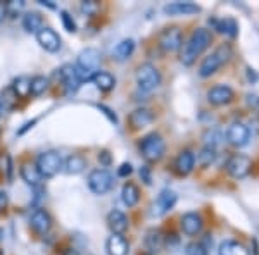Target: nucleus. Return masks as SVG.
Here are the masks:
<instances>
[{
  "label": "nucleus",
  "mask_w": 259,
  "mask_h": 255,
  "mask_svg": "<svg viewBox=\"0 0 259 255\" xmlns=\"http://www.w3.org/2000/svg\"><path fill=\"white\" fill-rule=\"evenodd\" d=\"M211 41H212V35L209 30H206V28L195 30L192 33L189 41L183 45L182 52H180V61H182L185 66H192L195 61H197V57L200 54L209 47Z\"/></svg>",
  "instance_id": "1"
},
{
  "label": "nucleus",
  "mask_w": 259,
  "mask_h": 255,
  "mask_svg": "<svg viewBox=\"0 0 259 255\" xmlns=\"http://www.w3.org/2000/svg\"><path fill=\"white\" fill-rule=\"evenodd\" d=\"M100 69V52L97 48H85L80 52L74 64V71L80 81H90Z\"/></svg>",
  "instance_id": "2"
},
{
  "label": "nucleus",
  "mask_w": 259,
  "mask_h": 255,
  "mask_svg": "<svg viewBox=\"0 0 259 255\" xmlns=\"http://www.w3.org/2000/svg\"><path fill=\"white\" fill-rule=\"evenodd\" d=\"M232 57V47L227 43L220 45L218 48H214V52H211L207 57H204V61L199 66V76L200 78H209L218 71L221 66H225L228 59Z\"/></svg>",
  "instance_id": "3"
},
{
  "label": "nucleus",
  "mask_w": 259,
  "mask_h": 255,
  "mask_svg": "<svg viewBox=\"0 0 259 255\" xmlns=\"http://www.w3.org/2000/svg\"><path fill=\"white\" fill-rule=\"evenodd\" d=\"M164 140L159 133H150V135L144 136L140 141V152L147 162H157L164 156Z\"/></svg>",
  "instance_id": "4"
},
{
  "label": "nucleus",
  "mask_w": 259,
  "mask_h": 255,
  "mask_svg": "<svg viewBox=\"0 0 259 255\" xmlns=\"http://www.w3.org/2000/svg\"><path fill=\"white\" fill-rule=\"evenodd\" d=\"M159 83H161V74L156 66L145 62L137 71V85H139V88L142 91H147L149 93V91L156 90L159 86Z\"/></svg>",
  "instance_id": "5"
},
{
  "label": "nucleus",
  "mask_w": 259,
  "mask_h": 255,
  "mask_svg": "<svg viewBox=\"0 0 259 255\" xmlns=\"http://www.w3.org/2000/svg\"><path fill=\"white\" fill-rule=\"evenodd\" d=\"M36 169L41 174V178H52L59 173L62 167V159L57 152H45L36 159Z\"/></svg>",
  "instance_id": "6"
},
{
  "label": "nucleus",
  "mask_w": 259,
  "mask_h": 255,
  "mask_svg": "<svg viewBox=\"0 0 259 255\" xmlns=\"http://www.w3.org/2000/svg\"><path fill=\"white\" fill-rule=\"evenodd\" d=\"M114 186V176L106 169H95L89 174V188L95 195H104Z\"/></svg>",
  "instance_id": "7"
},
{
  "label": "nucleus",
  "mask_w": 259,
  "mask_h": 255,
  "mask_svg": "<svg viewBox=\"0 0 259 255\" xmlns=\"http://www.w3.org/2000/svg\"><path fill=\"white\" fill-rule=\"evenodd\" d=\"M252 169V161L247 156H242V154H235L227 161V171L230 173V176L240 179L245 178Z\"/></svg>",
  "instance_id": "8"
},
{
  "label": "nucleus",
  "mask_w": 259,
  "mask_h": 255,
  "mask_svg": "<svg viewBox=\"0 0 259 255\" xmlns=\"http://www.w3.org/2000/svg\"><path fill=\"white\" fill-rule=\"evenodd\" d=\"M177 200H178V196H177V193H175V191H171V190L161 191L159 196L156 198V202H154L152 206H150V216H154V217L164 216L166 212H169L171 209L175 207Z\"/></svg>",
  "instance_id": "9"
},
{
  "label": "nucleus",
  "mask_w": 259,
  "mask_h": 255,
  "mask_svg": "<svg viewBox=\"0 0 259 255\" xmlns=\"http://www.w3.org/2000/svg\"><path fill=\"white\" fill-rule=\"evenodd\" d=\"M159 47L162 52H175L182 47V41H183V35H182V30L177 26L173 28H166L164 31L159 35Z\"/></svg>",
  "instance_id": "10"
},
{
  "label": "nucleus",
  "mask_w": 259,
  "mask_h": 255,
  "mask_svg": "<svg viewBox=\"0 0 259 255\" xmlns=\"http://www.w3.org/2000/svg\"><path fill=\"white\" fill-rule=\"evenodd\" d=\"M249 138H250L249 128L242 123L230 124V128L227 129V140H228V143L233 145V147H244V145H247Z\"/></svg>",
  "instance_id": "11"
},
{
  "label": "nucleus",
  "mask_w": 259,
  "mask_h": 255,
  "mask_svg": "<svg viewBox=\"0 0 259 255\" xmlns=\"http://www.w3.org/2000/svg\"><path fill=\"white\" fill-rule=\"evenodd\" d=\"M36 41L40 43V47L47 52H57L61 48V36L57 35L52 28H41L36 33Z\"/></svg>",
  "instance_id": "12"
},
{
  "label": "nucleus",
  "mask_w": 259,
  "mask_h": 255,
  "mask_svg": "<svg viewBox=\"0 0 259 255\" xmlns=\"http://www.w3.org/2000/svg\"><path fill=\"white\" fill-rule=\"evenodd\" d=\"M207 100L211 106H227L233 100V90L227 85H216L207 91Z\"/></svg>",
  "instance_id": "13"
},
{
  "label": "nucleus",
  "mask_w": 259,
  "mask_h": 255,
  "mask_svg": "<svg viewBox=\"0 0 259 255\" xmlns=\"http://www.w3.org/2000/svg\"><path fill=\"white\" fill-rule=\"evenodd\" d=\"M130 126L133 129H142V128H147L149 124L154 123V112L150 111L147 107H139L130 114L128 118Z\"/></svg>",
  "instance_id": "14"
},
{
  "label": "nucleus",
  "mask_w": 259,
  "mask_h": 255,
  "mask_svg": "<svg viewBox=\"0 0 259 255\" xmlns=\"http://www.w3.org/2000/svg\"><path fill=\"white\" fill-rule=\"evenodd\" d=\"M202 224H204L202 217H200V214H197V212H187L185 216H182V223H180L183 233L189 236L199 235V233L202 231Z\"/></svg>",
  "instance_id": "15"
},
{
  "label": "nucleus",
  "mask_w": 259,
  "mask_h": 255,
  "mask_svg": "<svg viewBox=\"0 0 259 255\" xmlns=\"http://www.w3.org/2000/svg\"><path fill=\"white\" fill-rule=\"evenodd\" d=\"M30 226L38 235H45V233H49L50 228H52V217L49 216V212L41 211V209H36L30 217Z\"/></svg>",
  "instance_id": "16"
},
{
  "label": "nucleus",
  "mask_w": 259,
  "mask_h": 255,
  "mask_svg": "<svg viewBox=\"0 0 259 255\" xmlns=\"http://www.w3.org/2000/svg\"><path fill=\"white\" fill-rule=\"evenodd\" d=\"M194 166H195V156L192 150H182L178 154L177 161H175V169H177L178 174L182 176H187L194 171Z\"/></svg>",
  "instance_id": "17"
},
{
  "label": "nucleus",
  "mask_w": 259,
  "mask_h": 255,
  "mask_svg": "<svg viewBox=\"0 0 259 255\" xmlns=\"http://www.w3.org/2000/svg\"><path fill=\"white\" fill-rule=\"evenodd\" d=\"M107 226H109L112 235L123 236L128 229V217L121 211H111L109 216H107Z\"/></svg>",
  "instance_id": "18"
},
{
  "label": "nucleus",
  "mask_w": 259,
  "mask_h": 255,
  "mask_svg": "<svg viewBox=\"0 0 259 255\" xmlns=\"http://www.w3.org/2000/svg\"><path fill=\"white\" fill-rule=\"evenodd\" d=\"M200 12V7L192 2H173L164 6V14L168 16H192Z\"/></svg>",
  "instance_id": "19"
},
{
  "label": "nucleus",
  "mask_w": 259,
  "mask_h": 255,
  "mask_svg": "<svg viewBox=\"0 0 259 255\" xmlns=\"http://www.w3.org/2000/svg\"><path fill=\"white\" fill-rule=\"evenodd\" d=\"M106 250L109 255H128L130 245L126 241V238L121 235H112L107 238L106 241Z\"/></svg>",
  "instance_id": "20"
},
{
  "label": "nucleus",
  "mask_w": 259,
  "mask_h": 255,
  "mask_svg": "<svg viewBox=\"0 0 259 255\" xmlns=\"http://www.w3.org/2000/svg\"><path fill=\"white\" fill-rule=\"evenodd\" d=\"M144 245L150 253H159L164 248V236L159 229H149L144 238Z\"/></svg>",
  "instance_id": "21"
},
{
  "label": "nucleus",
  "mask_w": 259,
  "mask_h": 255,
  "mask_svg": "<svg viewBox=\"0 0 259 255\" xmlns=\"http://www.w3.org/2000/svg\"><path fill=\"white\" fill-rule=\"evenodd\" d=\"M59 79L62 81V85L66 86L69 91H74L80 86V78L76 76V71H74V66L71 64H66L62 66V68L59 69Z\"/></svg>",
  "instance_id": "22"
},
{
  "label": "nucleus",
  "mask_w": 259,
  "mask_h": 255,
  "mask_svg": "<svg viewBox=\"0 0 259 255\" xmlns=\"http://www.w3.org/2000/svg\"><path fill=\"white\" fill-rule=\"evenodd\" d=\"M209 24L214 26V30H218L223 35H228L230 38H235L237 33H239V24L235 19L225 18V19H209Z\"/></svg>",
  "instance_id": "23"
},
{
  "label": "nucleus",
  "mask_w": 259,
  "mask_h": 255,
  "mask_svg": "<svg viewBox=\"0 0 259 255\" xmlns=\"http://www.w3.org/2000/svg\"><path fill=\"white\" fill-rule=\"evenodd\" d=\"M21 178L24 179V183L26 185H30L33 188H40L41 186V174L38 173V169H36L35 166H31V164H24V166H21Z\"/></svg>",
  "instance_id": "24"
},
{
  "label": "nucleus",
  "mask_w": 259,
  "mask_h": 255,
  "mask_svg": "<svg viewBox=\"0 0 259 255\" xmlns=\"http://www.w3.org/2000/svg\"><path fill=\"white\" fill-rule=\"evenodd\" d=\"M90 81H94L100 91H111L116 86V78L111 73H106V71H99Z\"/></svg>",
  "instance_id": "25"
},
{
  "label": "nucleus",
  "mask_w": 259,
  "mask_h": 255,
  "mask_svg": "<svg viewBox=\"0 0 259 255\" xmlns=\"http://www.w3.org/2000/svg\"><path fill=\"white\" fill-rule=\"evenodd\" d=\"M23 28L28 33H38L44 28V19L38 12H26L23 16Z\"/></svg>",
  "instance_id": "26"
},
{
  "label": "nucleus",
  "mask_w": 259,
  "mask_h": 255,
  "mask_svg": "<svg viewBox=\"0 0 259 255\" xmlns=\"http://www.w3.org/2000/svg\"><path fill=\"white\" fill-rule=\"evenodd\" d=\"M220 255H250L249 250L239 241L227 240L220 245Z\"/></svg>",
  "instance_id": "27"
},
{
  "label": "nucleus",
  "mask_w": 259,
  "mask_h": 255,
  "mask_svg": "<svg viewBox=\"0 0 259 255\" xmlns=\"http://www.w3.org/2000/svg\"><path fill=\"white\" fill-rule=\"evenodd\" d=\"M87 161L81 156H69L64 162V171L68 174H80L85 171Z\"/></svg>",
  "instance_id": "28"
},
{
  "label": "nucleus",
  "mask_w": 259,
  "mask_h": 255,
  "mask_svg": "<svg viewBox=\"0 0 259 255\" xmlns=\"http://www.w3.org/2000/svg\"><path fill=\"white\" fill-rule=\"evenodd\" d=\"M121 196H123V202L126 203L128 207H135L140 200V191L133 183H126L123 186V191H121Z\"/></svg>",
  "instance_id": "29"
},
{
  "label": "nucleus",
  "mask_w": 259,
  "mask_h": 255,
  "mask_svg": "<svg viewBox=\"0 0 259 255\" xmlns=\"http://www.w3.org/2000/svg\"><path fill=\"white\" fill-rule=\"evenodd\" d=\"M133 50H135V41L132 38L128 40H123L121 43H118V47L114 50V59L116 61H126L130 56L133 54Z\"/></svg>",
  "instance_id": "30"
},
{
  "label": "nucleus",
  "mask_w": 259,
  "mask_h": 255,
  "mask_svg": "<svg viewBox=\"0 0 259 255\" xmlns=\"http://www.w3.org/2000/svg\"><path fill=\"white\" fill-rule=\"evenodd\" d=\"M12 91L16 93V97L19 98H28L30 97V79L21 76L18 79H14V83H12Z\"/></svg>",
  "instance_id": "31"
},
{
  "label": "nucleus",
  "mask_w": 259,
  "mask_h": 255,
  "mask_svg": "<svg viewBox=\"0 0 259 255\" xmlns=\"http://www.w3.org/2000/svg\"><path fill=\"white\" fill-rule=\"evenodd\" d=\"M49 86V79L45 76H35L30 79V91L31 95H41Z\"/></svg>",
  "instance_id": "32"
},
{
  "label": "nucleus",
  "mask_w": 259,
  "mask_h": 255,
  "mask_svg": "<svg viewBox=\"0 0 259 255\" xmlns=\"http://www.w3.org/2000/svg\"><path fill=\"white\" fill-rule=\"evenodd\" d=\"M214 161H216V148L207 147L206 145V147L200 150V154H199V164L202 167H207V166H211Z\"/></svg>",
  "instance_id": "33"
},
{
  "label": "nucleus",
  "mask_w": 259,
  "mask_h": 255,
  "mask_svg": "<svg viewBox=\"0 0 259 255\" xmlns=\"http://www.w3.org/2000/svg\"><path fill=\"white\" fill-rule=\"evenodd\" d=\"M24 7V2L23 0H11V2H6V11L11 18H16Z\"/></svg>",
  "instance_id": "34"
},
{
  "label": "nucleus",
  "mask_w": 259,
  "mask_h": 255,
  "mask_svg": "<svg viewBox=\"0 0 259 255\" xmlns=\"http://www.w3.org/2000/svg\"><path fill=\"white\" fill-rule=\"evenodd\" d=\"M61 21H62V24H64L66 31H69V33L76 31V23H74L73 16H71L68 11H61Z\"/></svg>",
  "instance_id": "35"
},
{
  "label": "nucleus",
  "mask_w": 259,
  "mask_h": 255,
  "mask_svg": "<svg viewBox=\"0 0 259 255\" xmlns=\"http://www.w3.org/2000/svg\"><path fill=\"white\" fill-rule=\"evenodd\" d=\"M185 253L187 255H207V248L204 246V243H200V241H194V243L187 245Z\"/></svg>",
  "instance_id": "36"
},
{
  "label": "nucleus",
  "mask_w": 259,
  "mask_h": 255,
  "mask_svg": "<svg viewBox=\"0 0 259 255\" xmlns=\"http://www.w3.org/2000/svg\"><path fill=\"white\" fill-rule=\"evenodd\" d=\"M81 11L85 12L87 16H94L99 12V4L97 2H83L81 4Z\"/></svg>",
  "instance_id": "37"
},
{
  "label": "nucleus",
  "mask_w": 259,
  "mask_h": 255,
  "mask_svg": "<svg viewBox=\"0 0 259 255\" xmlns=\"http://www.w3.org/2000/svg\"><path fill=\"white\" fill-rule=\"evenodd\" d=\"M140 178H142V181H144L145 185H150V183H152V178H150V169L147 166L140 167Z\"/></svg>",
  "instance_id": "38"
},
{
  "label": "nucleus",
  "mask_w": 259,
  "mask_h": 255,
  "mask_svg": "<svg viewBox=\"0 0 259 255\" xmlns=\"http://www.w3.org/2000/svg\"><path fill=\"white\" fill-rule=\"evenodd\" d=\"M99 162H100L102 166H111V162H112L111 154L107 152V150H102V152L99 154Z\"/></svg>",
  "instance_id": "39"
},
{
  "label": "nucleus",
  "mask_w": 259,
  "mask_h": 255,
  "mask_svg": "<svg viewBox=\"0 0 259 255\" xmlns=\"http://www.w3.org/2000/svg\"><path fill=\"white\" fill-rule=\"evenodd\" d=\"M132 164L130 162H124V164H121L119 166V169H118V176H121V178H124V176H130L132 174Z\"/></svg>",
  "instance_id": "40"
},
{
  "label": "nucleus",
  "mask_w": 259,
  "mask_h": 255,
  "mask_svg": "<svg viewBox=\"0 0 259 255\" xmlns=\"http://www.w3.org/2000/svg\"><path fill=\"white\" fill-rule=\"evenodd\" d=\"M97 107L104 112V114L107 116V118H109L111 123H118V118H116V114H112V111H111L109 107H106V106H97Z\"/></svg>",
  "instance_id": "41"
},
{
  "label": "nucleus",
  "mask_w": 259,
  "mask_h": 255,
  "mask_svg": "<svg viewBox=\"0 0 259 255\" xmlns=\"http://www.w3.org/2000/svg\"><path fill=\"white\" fill-rule=\"evenodd\" d=\"M247 104H249V107L259 111V97H256V95H247Z\"/></svg>",
  "instance_id": "42"
},
{
  "label": "nucleus",
  "mask_w": 259,
  "mask_h": 255,
  "mask_svg": "<svg viewBox=\"0 0 259 255\" xmlns=\"http://www.w3.org/2000/svg\"><path fill=\"white\" fill-rule=\"evenodd\" d=\"M7 200H9V198H7V193L0 190V212H2L4 209L7 207Z\"/></svg>",
  "instance_id": "43"
},
{
  "label": "nucleus",
  "mask_w": 259,
  "mask_h": 255,
  "mask_svg": "<svg viewBox=\"0 0 259 255\" xmlns=\"http://www.w3.org/2000/svg\"><path fill=\"white\" fill-rule=\"evenodd\" d=\"M247 79H249V83H256V79H257L256 71L250 69V68H247Z\"/></svg>",
  "instance_id": "44"
},
{
  "label": "nucleus",
  "mask_w": 259,
  "mask_h": 255,
  "mask_svg": "<svg viewBox=\"0 0 259 255\" xmlns=\"http://www.w3.org/2000/svg\"><path fill=\"white\" fill-rule=\"evenodd\" d=\"M35 124H36V119H33V121H30V123H26V124H24V128H23V129H19V135H23L24 131H28V129L33 128Z\"/></svg>",
  "instance_id": "45"
},
{
  "label": "nucleus",
  "mask_w": 259,
  "mask_h": 255,
  "mask_svg": "<svg viewBox=\"0 0 259 255\" xmlns=\"http://www.w3.org/2000/svg\"><path fill=\"white\" fill-rule=\"evenodd\" d=\"M6 16H7V11H6V4H4V2H0V23H2V21L6 19Z\"/></svg>",
  "instance_id": "46"
},
{
  "label": "nucleus",
  "mask_w": 259,
  "mask_h": 255,
  "mask_svg": "<svg viewBox=\"0 0 259 255\" xmlns=\"http://www.w3.org/2000/svg\"><path fill=\"white\" fill-rule=\"evenodd\" d=\"M7 111H9V109H7L6 106H4V104H2V100H0V118H2V116L6 114Z\"/></svg>",
  "instance_id": "47"
},
{
  "label": "nucleus",
  "mask_w": 259,
  "mask_h": 255,
  "mask_svg": "<svg viewBox=\"0 0 259 255\" xmlns=\"http://www.w3.org/2000/svg\"><path fill=\"white\" fill-rule=\"evenodd\" d=\"M64 255H80V253H78L76 250H68V252H66Z\"/></svg>",
  "instance_id": "48"
}]
</instances>
